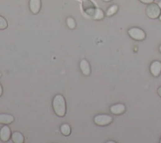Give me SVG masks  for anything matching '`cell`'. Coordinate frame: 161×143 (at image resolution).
<instances>
[{
	"label": "cell",
	"instance_id": "1",
	"mask_svg": "<svg viewBox=\"0 0 161 143\" xmlns=\"http://www.w3.org/2000/svg\"><path fill=\"white\" fill-rule=\"evenodd\" d=\"M52 107L56 115L59 117H64L66 113V102L64 97L61 95H57L52 101Z\"/></svg>",
	"mask_w": 161,
	"mask_h": 143
},
{
	"label": "cell",
	"instance_id": "2",
	"mask_svg": "<svg viewBox=\"0 0 161 143\" xmlns=\"http://www.w3.org/2000/svg\"><path fill=\"white\" fill-rule=\"evenodd\" d=\"M145 13L148 17L152 19L158 18L160 15V8L158 5L151 3L147 5L145 9Z\"/></svg>",
	"mask_w": 161,
	"mask_h": 143
},
{
	"label": "cell",
	"instance_id": "3",
	"mask_svg": "<svg viewBox=\"0 0 161 143\" xmlns=\"http://www.w3.org/2000/svg\"><path fill=\"white\" fill-rule=\"evenodd\" d=\"M83 7L85 12L88 16H90V17L94 19L98 9V8H96L94 3L91 1H90V0H86V1H85L83 3Z\"/></svg>",
	"mask_w": 161,
	"mask_h": 143
},
{
	"label": "cell",
	"instance_id": "4",
	"mask_svg": "<svg viewBox=\"0 0 161 143\" xmlns=\"http://www.w3.org/2000/svg\"><path fill=\"white\" fill-rule=\"evenodd\" d=\"M128 33L129 36L133 39L137 41H142L145 38V32L139 28L133 27L128 30Z\"/></svg>",
	"mask_w": 161,
	"mask_h": 143
},
{
	"label": "cell",
	"instance_id": "5",
	"mask_svg": "<svg viewBox=\"0 0 161 143\" xmlns=\"http://www.w3.org/2000/svg\"><path fill=\"white\" fill-rule=\"evenodd\" d=\"M113 121V118L108 115H98L94 118V122L99 126H104L110 124Z\"/></svg>",
	"mask_w": 161,
	"mask_h": 143
},
{
	"label": "cell",
	"instance_id": "6",
	"mask_svg": "<svg viewBox=\"0 0 161 143\" xmlns=\"http://www.w3.org/2000/svg\"><path fill=\"white\" fill-rule=\"evenodd\" d=\"M11 136V130L8 126H4L0 129V139L3 142L8 141Z\"/></svg>",
	"mask_w": 161,
	"mask_h": 143
},
{
	"label": "cell",
	"instance_id": "7",
	"mask_svg": "<svg viewBox=\"0 0 161 143\" xmlns=\"http://www.w3.org/2000/svg\"><path fill=\"white\" fill-rule=\"evenodd\" d=\"M79 68L81 73L86 76H88L91 74V68L89 63L86 60H83L80 61Z\"/></svg>",
	"mask_w": 161,
	"mask_h": 143
},
{
	"label": "cell",
	"instance_id": "8",
	"mask_svg": "<svg viewBox=\"0 0 161 143\" xmlns=\"http://www.w3.org/2000/svg\"><path fill=\"white\" fill-rule=\"evenodd\" d=\"M150 70L154 76H159L161 73V63L158 61H154L150 65Z\"/></svg>",
	"mask_w": 161,
	"mask_h": 143
},
{
	"label": "cell",
	"instance_id": "9",
	"mask_svg": "<svg viewBox=\"0 0 161 143\" xmlns=\"http://www.w3.org/2000/svg\"><path fill=\"white\" fill-rule=\"evenodd\" d=\"M41 8L40 0H30V9L33 14L39 12Z\"/></svg>",
	"mask_w": 161,
	"mask_h": 143
},
{
	"label": "cell",
	"instance_id": "10",
	"mask_svg": "<svg viewBox=\"0 0 161 143\" xmlns=\"http://www.w3.org/2000/svg\"><path fill=\"white\" fill-rule=\"evenodd\" d=\"M14 117L12 115H10V114H0V124L8 125L12 124L14 121Z\"/></svg>",
	"mask_w": 161,
	"mask_h": 143
},
{
	"label": "cell",
	"instance_id": "11",
	"mask_svg": "<svg viewBox=\"0 0 161 143\" xmlns=\"http://www.w3.org/2000/svg\"><path fill=\"white\" fill-rule=\"evenodd\" d=\"M125 111V107L123 104H117L110 107V112L115 115H119Z\"/></svg>",
	"mask_w": 161,
	"mask_h": 143
},
{
	"label": "cell",
	"instance_id": "12",
	"mask_svg": "<svg viewBox=\"0 0 161 143\" xmlns=\"http://www.w3.org/2000/svg\"><path fill=\"white\" fill-rule=\"evenodd\" d=\"M12 141L15 143H23L24 142V137L20 132H15L12 134Z\"/></svg>",
	"mask_w": 161,
	"mask_h": 143
},
{
	"label": "cell",
	"instance_id": "13",
	"mask_svg": "<svg viewBox=\"0 0 161 143\" xmlns=\"http://www.w3.org/2000/svg\"><path fill=\"white\" fill-rule=\"evenodd\" d=\"M61 132L63 135L68 136L71 133V128L69 124H64L61 126Z\"/></svg>",
	"mask_w": 161,
	"mask_h": 143
},
{
	"label": "cell",
	"instance_id": "14",
	"mask_svg": "<svg viewBox=\"0 0 161 143\" xmlns=\"http://www.w3.org/2000/svg\"><path fill=\"white\" fill-rule=\"evenodd\" d=\"M118 10V6L115 5H113L111 7L109 8V9L108 10V11H107L106 12V15L107 16H112L113 15H114Z\"/></svg>",
	"mask_w": 161,
	"mask_h": 143
},
{
	"label": "cell",
	"instance_id": "15",
	"mask_svg": "<svg viewBox=\"0 0 161 143\" xmlns=\"http://www.w3.org/2000/svg\"><path fill=\"white\" fill-rule=\"evenodd\" d=\"M8 27V22L5 18L0 16V30H4Z\"/></svg>",
	"mask_w": 161,
	"mask_h": 143
},
{
	"label": "cell",
	"instance_id": "16",
	"mask_svg": "<svg viewBox=\"0 0 161 143\" xmlns=\"http://www.w3.org/2000/svg\"><path fill=\"white\" fill-rule=\"evenodd\" d=\"M67 26L71 28V29H74V28L76 26L75 20L72 18H71V17L67 18Z\"/></svg>",
	"mask_w": 161,
	"mask_h": 143
},
{
	"label": "cell",
	"instance_id": "17",
	"mask_svg": "<svg viewBox=\"0 0 161 143\" xmlns=\"http://www.w3.org/2000/svg\"><path fill=\"white\" fill-rule=\"evenodd\" d=\"M104 18V13L103 12L100 10V9H98V11L96 12V14L94 18V20H101L103 19Z\"/></svg>",
	"mask_w": 161,
	"mask_h": 143
},
{
	"label": "cell",
	"instance_id": "18",
	"mask_svg": "<svg viewBox=\"0 0 161 143\" xmlns=\"http://www.w3.org/2000/svg\"><path fill=\"white\" fill-rule=\"evenodd\" d=\"M140 1L145 4H150L154 2V0H140Z\"/></svg>",
	"mask_w": 161,
	"mask_h": 143
},
{
	"label": "cell",
	"instance_id": "19",
	"mask_svg": "<svg viewBox=\"0 0 161 143\" xmlns=\"http://www.w3.org/2000/svg\"><path fill=\"white\" fill-rule=\"evenodd\" d=\"M2 94H3V88L2 87L1 84H0V97L2 95Z\"/></svg>",
	"mask_w": 161,
	"mask_h": 143
},
{
	"label": "cell",
	"instance_id": "20",
	"mask_svg": "<svg viewBox=\"0 0 161 143\" xmlns=\"http://www.w3.org/2000/svg\"><path fill=\"white\" fill-rule=\"evenodd\" d=\"M158 94L161 97V87L158 89Z\"/></svg>",
	"mask_w": 161,
	"mask_h": 143
},
{
	"label": "cell",
	"instance_id": "21",
	"mask_svg": "<svg viewBox=\"0 0 161 143\" xmlns=\"http://www.w3.org/2000/svg\"><path fill=\"white\" fill-rule=\"evenodd\" d=\"M158 5H159V7H160V8L161 9V1L159 3V4H158Z\"/></svg>",
	"mask_w": 161,
	"mask_h": 143
},
{
	"label": "cell",
	"instance_id": "22",
	"mask_svg": "<svg viewBox=\"0 0 161 143\" xmlns=\"http://www.w3.org/2000/svg\"><path fill=\"white\" fill-rule=\"evenodd\" d=\"M103 1H104V2H110L111 0H103Z\"/></svg>",
	"mask_w": 161,
	"mask_h": 143
},
{
	"label": "cell",
	"instance_id": "23",
	"mask_svg": "<svg viewBox=\"0 0 161 143\" xmlns=\"http://www.w3.org/2000/svg\"><path fill=\"white\" fill-rule=\"evenodd\" d=\"M159 18H160V20L161 21V15H160V16H159Z\"/></svg>",
	"mask_w": 161,
	"mask_h": 143
},
{
	"label": "cell",
	"instance_id": "24",
	"mask_svg": "<svg viewBox=\"0 0 161 143\" xmlns=\"http://www.w3.org/2000/svg\"><path fill=\"white\" fill-rule=\"evenodd\" d=\"M159 50H160V52H161V45H160V47H159Z\"/></svg>",
	"mask_w": 161,
	"mask_h": 143
},
{
	"label": "cell",
	"instance_id": "25",
	"mask_svg": "<svg viewBox=\"0 0 161 143\" xmlns=\"http://www.w3.org/2000/svg\"><path fill=\"white\" fill-rule=\"evenodd\" d=\"M2 76V74L1 73H0V77H1Z\"/></svg>",
	"mask_w": 161,
	"mask_h": 143
},
{
	"label": "cell",
	"instance_id": "26",
	"mask_svg": "<svg viewBox=\"0 0 161 143\" xmlns=\"http://www.w3.org/2000/svg\"><path fill=\"white\" fill-rule=\"evenodd\" d=\"M160 142H161V139H160Z\"/></svg>",
	"mask_w": 161,
	"mask_h": 143
}]
</instances>
